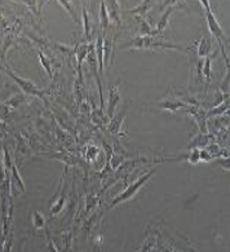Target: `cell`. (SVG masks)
<instances>
[{
    "mask_svg": "<svg viewBox=\"0 0 230 252\" xmlns=\"http://www.w3.org/2000/svg\"><path fill=\"white\" fill-rule=\"evenodd\" d=\"M123 48H136V49H155V48H163V49H177V51H185L180 44H175L171 42H163L158 39L153 38V36H137L129 43L124 44Z\"/></svg>",
    "mask_w": 230,
    "mask_h": 252,
    "instance_id": "cell-1",
    "label": "cell"
},
{
    "mask_svg": "<svg viewBox=\"0 0 230 252\" xmlns=\"http://www.w3.org/2000/svg\"><path fill=\"white\" fill-rule=\"evenodd\" d=\"M154 169H151V171H149V172H146L143 176H141L139 179V180H136L135 182H132V184L129 185L128 188L125 189L124 192L121 193L119 196L115 197V199L111 202V204L109 206V208H113L114 206H118L119 203H123V202H125V200H129L131 198H133L135 197V194H136L137 192H139L140 189H141V186H142L143 184H146L147 181L150 180L151 176L154 175Z\"/></svg>",
    "mask_w": 230,
    "mask_h": 252,
    "instance_id": "cell-2",
    "label": "cell"
},
{
    "mask_svg": "<svg viewBox=\"0 0 230 252\" xmlns=\"http://www.w3.org/2000/svg\"><path fill=\"white\" fill-rule=\"evenodd\" d=\"M4 72L7 74L9 78H11L15 83H17L19 86V88L23 90V93L26 94V96H36V97H40L44 100V96H46V90H39L38 87L35 86L31 80H27V79H23L22 76H18L17 74L9 70V69H4Z\"/></svg>",
    "mask_w": 230,
    "mask_h": 252,
    "instance_id": "cell-3",
    "label": "cell"
},
{
    "mask_svg": "<svg viewBox=\"0 0 230 252\" xmlns=\"http://www.w3.org/2000/svg\"><path fill=\"white\" fill-rule=\"evenodd\" d=\"M200 3L203 4V7L206 8V15H207V23H208V29L211 31L212 35H215L217 40H219V44L221 47V51H223V54L224 57L227 58V53H225V49H224V45H223V39L225 38V35H224V31L220 26V23L217 22V19H216L215 15L212 13L211 8H210V3L203 0V1H200Z\"/></svg>",
    "mask_w": 230,
    "mask_h": 252,
    "instance_id": "cell-4",
    "label": "cell"
},
{
    "mask_svg": "<svg viewBox=\"0 0 230 252\" xmlns=\"http://www.w3.org/2000/svg\"><path fill=\"white\" fill-rule=\"evenodd\" d=\"M7 179L9 180V190H11L12 196L19 194V193L26 192V186L23 184V180L21 175L18 173V168L15 164V162L12 163L11 169L7 173Z\"/></svg>",
    "mask_w": 230,
    "mask_h": 252,
    "instance_id": "cell-5",
    "label": "cell"
},
{
    "mask_svg": "<svg viewBox=\"0 0 230 252\" xmlns=\"http://www.w3.org/2000/svg\"><path fill=\"white\" fill-rule=\"evenodd\" d=\"M96 56H97V62H98V72H100V76H104V39L101 36L97 38V43H96Z\"/></svg>",
    "mask_w": 230,
    "mask_h": 252,
    "instance_id": "cell-6",
    "label": "cell"
},
{
    "mask_svg": "<svg viewBox=\"0 0 230 252\" xmlns=\"http://www.w3.org/2000/svg\"><path fill=\"white\" fill-rule=\"evenodd\" d=\"M185 105H186V102H184L182 100H178V98H174V100L166 98L164 101L159 102V106H160L162 109L171 110V111H176V110L184 108Z\"/></svg>",
    "mask_w": 230,
    "mask_h": 252,
    "instance_id": "cell-7",
    "label": "cell"
},
{
    "mask_svg": "<svg viewBox=\"0 0 230 252\" xmlns=\"http://www.w3.org/2000/svg\"><path fill=\"white\" fill-rule=\"evenodd\" d=\"M119 100H121V97H119V93H118V86H114L111 90H110L109 96V118L114 117V110L117 108Z\"/></svg>",
    "mask_w": 230,
    "mask_h": 252,
    "instance_id": "cell-8",
    "label": "cell"
},
{
    "mask_svg": "<svg viewBox=\"0 0 230 252\" xmlns=\"http://www.w3.org/2000/svg\"><path fill=\"white\" fill-rule=\"evenodd\" d=\"M211 49H212V44L210 42V39L207 38H202L198 43V48H196V53H198V56L199 57H208L210 56V53H211Z\"/></svg>",
    "mask_w": 230,
    "mask_h": 252,
    "instance_id": "cell-9",
    "label": "cell"
},
{
    "mask_svg": "<svg viewBox=\"0 0 230 252\" xmlns=\"http://www.w3.org/2000/svg\"><path fill=\"white\" fill-rule=\"evenodd\" d=\"M192 108V113L194 114V117L195 119L198 121V125L200 127V131L206 132V121H207V114L204 113L203 110L199 109V108H196V106H190Z\"/></svg>",
    "mask_w": 230,
    "mask_h": 252,
    "instance_id": "cell-10",
    "label": "cell"
},
{
    "mask_svg": "<svg viewBox=\"0 0 230 252\" xmlns=\"http://www.w3.org/2000/svg\"><path fill=\"white\" fill-rule=\"evenodd\" d=\"M175 11V7H170L168 9H167V12H164L162 16H160V18H159L158 21V26H157V30H155V33H162L164 29H166V26L168 25V19H170L171 15H172V12Z\"/></svg>",
    "mask_w": 230,
    "mask_h": 252,
    "instance_id": "cell-11",
    "label": "cell"
},
{
    "mask_svg": "<svg viewBox=\"0 0 230 252\" xmlns=\"http://www.w3.org/2000/svg\"><path fill=\"white\" fill-rule=\"evenodd\" d=\"M110 11H107L110 21H114L118 25H121V16H119V5L118 1H109Z\"/></svg>",
    "mask_w": 230,
    "mask_h": 252,
    "instance_id": "cell-12",
    "label": "cell"
},
{
    "mask_svg": "<svg viewBox=\"0 0 230 252\" xmlns=\"http://www.w3.org/2000/svg\"><path fill=\"white\" fill-rule=\"evenodd\" d=\"M89 48L91 47H88V45H80L76 48V60H78V72H79V76H82V61L87 57L88 52H89Z\"/></svg>",
    "mask_w": 230,
    "mask_h": 252,
    "instance_id": "cell-13",
    "label": "cell"
},
{
    "mask_svg": "<svg viewBox=\"0 0 230 252\" xmlns=\"http://www.w3.org/2000/svg\"><path fill=\"white\" fill-rule=\"evenodd\" d=\"M153 7H154V1H149V0H147V1H142L139 7L133 8V9H131L129 12H131V13H136V15L139 16H145Z\"/></svg>",
    "mask_w": 230,
    "mask_h": 252,
    "instance_id": "cell-14",
    "label": "cell"
},
{
    "mask_svg": "<svg viewBox=\"0 0 230 252\" xmlns=\"http://www.w3.org/2000/svg\"><path fill=\"white\" fill-rule=\"evenodd\" d=\"M100 23H101V27L104 30H106L109 27L110 23L109 15H107V7H106V4L104 1L100 5Z\"/></svg>",
    "mask_w": 230,
    "mask_h": 252,
    "instance_id": "cell-15",
    "label": "cell"
},
{
    "mask_svg": "<svg viewBox=\"0 0 230 252\" xmlns=\"http://www.w3.org/2000/svg\"><path fill=\"white\" fill-rule=\"evenodd\" d=\"M31 221H33V225H34L35 229H43L46 226V218L38 211H33V214H31Z\"/></svg>",
    "mask_w": 230,
    "mask_h": 252,
    "instance_id": "cell-16",
    "label": "cell"
},
{
    "mask_svg": "<svg viewBox=\"0 0 230 252\" xmlns=\"http://www.w3.org/2000/svg\"><path fill=\"white\" fill-rule=\"evenodd\" d=\"M39 54V60H40V64H42L43 69L46 70V72L48 74V76L52 79L53 76V72H52V61H49L48 58H47V56L44 54V53L42 52V51H39L38 52Z\"/></svg>",
    "mask_w": 230,
    "mask_h": 252,
    "instance_id": "cell-17",
    "label": "cell"
},
{
    "mask_svg": "<svg viewBox=\"0 0 230 252\" xmlns=\"http://www.w3.org/2000/svg\"><path fill=\"white\" fill-rule=\"evenodd\" d=\"M65 200H66L65 194H61L60 198H58V199L52 204V207H51V215H52V216H56V215H58L61 211H62V208H64L65 206Z\"/></svg>",
    "mask_w": 230,
    "mask_h": 252,
    "instance_id": "cell-18",
    "label": "cell"
},
{
    "mask_svg": "<svg viewBox=\"0 0 230 252\" xmlns=\"http://www.w3.org/2000/svg\"><path fill=\"white\" fill-rule=\"evenodd\" d=\"M228 109H229V98H228V100H224V102L221 105H219V108H211V110H210V113H208L207 115L208 117L220 115V114L225 113Z\"/></svg>",
    "mask_w": 230,
    "mask_h": 252,
    "instance_id": "cell-19",
    "label": "cell"
},
{
    "mask_svg": "<svg viewBox=\"0 0 230 252\" xmlns=\"http://www.w3.org/2000/svg\"><path fill=\"white\" fill-rule=\"evenodd\" d=\"M27 7L30 8L31 11L34 12L35 15L38 16V18L40 19V15H42V7H43V1H25Z\"/></svg>",
    "mask_w": 230,
    "mask_h": 252,
    "instance_id": "cell-20",
    "label": "cell"
},
{
    "mask_svg": "<svg viewBox=\"0 0 230 252\" xmlns=\"http://www.w3.org/2000/svg\"><path fill=\"white\" fill-rule=\"evenodd\" d=\"M27 97H29V96H26V94H23V96H13L11 100H8V101L5 102V105L11 106V108L15 109V108H17L19 104H22V102L26 101Z\"/></svg>",
    "mask_w": 230,
    "mask_h": 252,
    "instance_id": "cell-21",
    "label": "cell"
},
{
    "mask_svg": "<svg viewBox=\"0 0 230 252\" xmlns=\"http://www.w3.org/2000/svg\"><path fill=\"white\" fill-rule=\"evenodd\" d=\"M140 36H149L153 33L150 25L143 18H140Z\"/></svg>",
    "mask_w": 230,
    "mask_h": 252,
    "instance_id": "cell-22",
    "label": "cell"
},
{
    "mask_svg": "<svg viewBox=\"0 0 230 252\" xmlns=\"http://www.w3.org/2000/svg\"><path fill=\"white\" fill-rule=\"evenodd\" d=\"M9 180L7 179V173H5V167H4V161L0 158V186L8 184Z\"/></svg>",
    "mask_w": 230,
    "mask_h": 252,
    "instance_id": "cell-23",
    "label": "cell"
},
{
    "mask_svg": "<svg viewBox=\"0 0 230 252\" xmlns=\"http://www.w3.org/2000/svg\"><path fill=\"white\" fill-rule=\"evenodd\" d=\"M83 19H84V34L87 38H89V33H91V25H89V16L87 11L83 9Z\"/></svg>",
    "mask_w": 230,
    "mask_h": 252,
    "instance_id": "cell-24",
    "label": "cell"
},
{
    "mask_svg": "<svg viewBox=\"0 0 230 252\" xmlns=\"http://www.w3.org/2000/svg\"><path fill=\"white\" fill-rule=\"evenodd\" d=\"M190 154H189L188 157V161L192 164H196V163L199 162L200 158H199V150L198 149H190Z\"/></svg>",
    "mask_w": 230,
    "mask_h": 252,
    "instance_id": "cell-25",
    "label": "cell"
},
{
    "mask_svg": "<svg viewBox=\"0 0 230 252\" xmlns=\"http://www.w3.org/2000/svg\"><path fill=\"white\" fill-rule=\"evenodd\" d=\"M122 121H123V119H122L121 117H119V119L114 118L113 122H111V125L109 126L110 131L114 132V133H118V132H119V129H121V127H122Z\"/></svg>",
    "mask_w": 230,
    "mask_h": 252,
    "instance_id": "cell-26",
    "label": "cell"
},
{
    "mask_svg": "<svg viewBox=\"0 0 230 252\" xmlns=\"http://www.w3.org/2000/svg\"><path fill=\"white\" fill-rule=\"evenodd\" d=\"M60 4H61V5H62V7L68 9V12H69V13H70V16H71L72 18H74V21H75V22H78V17H76V15H75V11H74V9H72V8L70 7V4H69V1H60Z\"/></svg>",
    "mask_w": 230,
    "mask_h": 252,
    "instance_id": "cell-27",
    "label": "cell"
},
{
    "mask_svg": "<svg viewBox=\"0 0 230 252\" xmlns=\"http://www.w3.org/2000/svg\"><path fill=\"white\" fill-rule=\"evenodd\" d=\"M11 249H12V241H9V239H5V242H4L3 252H11Z\"/></svg>",
    "mask_w": 230,
    "mask_h": 252,
    "instance_id": "cell-28",
    "label": "cell"
}]
</instances>
